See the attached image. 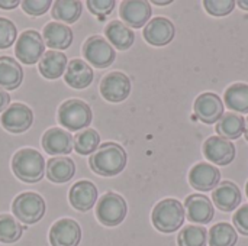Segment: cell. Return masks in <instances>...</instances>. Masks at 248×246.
Wrapping results in <instances>:
<instances>
[{"label":"cell","mask_w":248,"mask_h":246,"mask_svg":"<svg viewBox=\"0 0 248 246\" xmlns=\"http://www.w3.org/2000/svg\"><path fill=\"white\" fill-rule=\"evenodd\" d=\"M126 152L115 142H105L89 158V165L97 175L115 177L126 167Z\"/></svg>","instance_id":"6da1fadb"},{"label":"cell","mask_w":248,"mask_h":246,"mask_svg":"<svg viewBox=\"0 0 248 246\" xmlns=\"http://www.w3.org/2000/svg\"><path fill=\"white\" fill-rule=\"evenodd\" d=\"M12 171L23 183H38L45 174V159L36 149H19L12 158Z\"/></svg>","instance_id":"7a4b0ae2"},{"label":"cell","mask_w":248,"mask_h":246,"mask_svg":"<svg viewBox=\"0 0 248 246\" xmlns=\"http://www.w3.org/2000/svg\"><path fill=\"white\" fill-rule=\"evenodd\" d=\"M185 207L176 199H164L155 204L151 213L153 225L163 233H173L185 223Z\"/></svg>","instance_id":"3957f363"},{"label":"cell","mask_w":248,"mask_h":246,"mask_svg":"<svg viewBox=\"0 0 248 246\" xmlns=\"http://www.w3.org/2000/svg\"><path fill=\"white\" fill-rule=\"evenodd\" d=\"M93 120L90 106L80 99L65 100L58 109V122L70 132H77L87 128Z\"/></svg>","instance_id":"277c9868"},{"label":"cell","mask_w":248,"mask_h":246,"mask_svg":"<svg viewBox=\"0 0 248 246\" xmlns=\"http://www.w3.org/2000/svg\"><path fill=\"white\" fill-rule=\"evenodd\" d=\"M126 213H128V206L125 199L112 191L103 194L96 204L97 220L108 228L121 225L126 217Z\"/></svg>","instance_id":"5b68a950"},{"label":"cell","mask_w":248,"mask_h":246,"mask_svg":"<svg viewBox=\"0 0 248 246\" xmlns=\"http://www.w3.org/2000/svg\"><path fill=\"white\" fill-rule=\"evenodd\" d=\"M46 206L44 199L33 191L22 193L19 194L12 204V212L16 216L17 220H20L25 225H33L38 223L44 215H45Z\"/></svg>","instance_id":"8992f818"},{"label":"cell","mask_w":248,"mask_h":246,"mask_svg":"<svg viewBox=\"0 0 248 246\" xmlns=\"http://www.w3.org/2000/svg\"><path fill=\"white\" fill-rule=\"evenodd\" d=\"M16 58L25 65L36 64L45 54V42L39 32L33 29L23 30L15 45Z\"/></svg>","instance_id":"52a82bcc"},{"label":"cell","mask_w":248,"mask_h":246,"mask_svg":"<svg viewBox=\"0 0 248 246\" xmlns=\"http://www.w3.org/2000/svg\"><path fill=\"white\" fill-rule=\"evenodd\" d=\"M83 57L96 68H106L113 64L116 54L113 46L100 35L89 36L83 43Z\"/></svg>","instance_id":"ba28073f"},{"label":"cell","mask_w":248,"mask_h":246,"mask_svg":"<svg viewBox=\"0 0 248 246\" xmlns=\"http://www.w3.org/2000/svg\"><path fill=\"white\" fill-rule=\"evenodd\" d=\"M131 93V80L121 71H113L105 75L100 81V94L110 103H121Z\"/></svg>","instance_id":"9c48e42d"},{"label":"cell","mask_w":248,"mask_h":246,"mask_svg":"<svg viewBox=\"0 0 248 246\" xmlns=\"http://www.w3.org/2000/svg\"><path fill=\"white\" fill-rule=\"evenodd\" d=\"M0 123L3 129L10 133H23L33 123L32 110L22 103H12L0 117Z\"/></svg>","instance_id":"30bf717a"},{"label":"cell","mask_w":248,"mask_h":246,"mask_svg":"<svg viewBox=\"0 0 248 246\" xmlns=\"http://www.w3.org/2000/svg\"><path fill=\"white\" fill-rule=\"evenodd\" d=\"M203 155L215 165L225 167L235 158V145L231 141L215 135L205 141Z\"/></svg>","instance_id":"8fae6325"},{"label":"cell","mask_w":248,"mask_h":246,"mask_svg":"<svg viewBox=\"0 0 248 246\" xmlns=\"http://www.w3.org/2000/svg\"><path fill=\"white\" fill-rule=\"evenodd\" d=\"M81 241V228L73 219L57 220L49 231L51 246H78Z\"/></svg>","instance_id":"7c38bea8"},{"label":"cell","mask_w":248,"mask_h":246,"mask_svg":"<svg viewBox=\"0 0 248 246\" xmlns=\"http://www.w3.org/2000/svg\"><path fill=\"white\" fill-rule=\"evenodd\" d=\"M151 4L145 0H125L121 3L119 16L129 28H142L151 20Z\"/></svg>","instance_id":"4fadbf2b"},{"label":"cell","mask_w":248,"mask_h":246,"mask_svg":"<svg viewBox=\"0 0 248 246\" xmlns=\"http://www.w3.org/2000/svg\"><path fill=\"white\" fill-rule=\"evenodd\" d=\"M195 115L203 123H218L224 116V103L219 96L214 93H203L195 101Z\"/></svg>","instance_id":"5bb4252c"},{"label":"cell","mask_w":248,"mask_h":246,"mask_svg":"<svg viewBox=\"0 0 248 246\" xmlns=\"http://www.w3.org/2000/svg\"><path fill=\"white\" fill-rule=\"evenodd\" d=\"M42 148L49 155H68L74 149V139L68 130L51 128L42 135Z\"/></svg>","instance_id":"9a60e30c"},{"label":"cell","mask_w":248,"mask_h":246,"mask_svg":"<svg viewBox=\"0 0 248 246\" xmlns=\"http://www.w3.org/2000/svg\"><path fill=\"white\" fill-rule=\"evenodd\" d=\"M189 183L198 191H211L221 183V173L215 165L199 162L190 170Z\"/></svg>","instance_id":"2e32d148"},{"label":"cell","mask_w":248,"mask_h":246,"mask_svg":"<svg viewBox=\"0 0 248 246\" xmlns=\"http://www.w3.org/2000/svg\"><path fill=\"white\" fill-rule=\"evenodd\" d=\"M142 33H144L145 41L150 45L164 46L173 41L176 29H174V25L171 23V20H169L167 17L158 16V17L151 19L147 23Z\"/></svg>","instance_id":"e0dca14e"},{"label":"cell","mask_w":248,"mask_h":246,"mask_svg":"<svg viewBox=\"0 0 248 246\" xmlns=\"http://www.w3.org/2000/svg\"><path fill=\"white\" fill-rule=\"evenodd\" d=\"M186 216L192 223L206 225L214 219V204L206 196L192 194L185 200Z\"/></svg>","instance_id":"ac0fdd59"},{"label":"cell","mask_w":248,"mask_h":246,"mask_svg":"<svg viewBox=\"0 0 248 246\" xmlns=\"http://www.w3.org/2000/svg\"><path fill=\"white\" fill-rule=\"evenodd\" d=\"M70 204L78 212L90 210L97 202V188L89 180H81L76 183L68 193Z\"/></svg>","instance_id":"d6986e66"},{"label":"cell","mask_w":248,"mask_h":246,"mask_svg":"<svg viewBox=\"0 0 248 246\" xmlns=\"http://www.w3.org/2000/svg\"><path fill=\"white\" fill-rule=\"evenodd\" d=\"M93 78H94L93 68L86 61L80 58H74L70 61V64H67L64 80L71 88H76V90L87 88L93 83Z\"/></svg>","instance_id":"ffe728a7"},{"label":"cell","mask_w":248,"mask_h":246,"mask_svg":"<svg viewBox=\"0 0 248 246\" xmlns=\"http://www.w3.org/2000/svg\"><path fill=\"white\" fill-rule=\"evenodd\" d=\"M42 39L52 49H67L73 42V30L60 22H49L42 29Z\"/></svg>","instance_id":"44dd1931"},{"label":"cell","mask_w":248,"mask_h":246,"mask_svg":"<svg viewBox=\"0 0 248 246\" xmlns=\"http://www.w3.org/2000/svg\"><path fill=\"white\" fill-rule=\"evenodd\" d=\"M212 199L219 210L232 212L241 203V193L232 181H221L214 190Z\"/></svg>","instance_id":"7402d4cb"},{"label":"cell","mask_w":248,"mask_h":246,"mask_svg":"<svg viewBox=\"0 0 248 246\" xmlns=\"http://www.w3.org/2000/svg\"><path fill=\"white\" fill-rule=\"evenodd\" d=\"M105 36L108 42L119 51H126L135 41V33L121 20H112L105 28Z\"/></svg>","instance_id":"603a6c76"},{"label":"cell","mask_w":248,"mask_h":246,"mask_svg":"<svg viewBox=\"0 0 248 246\" xmlns=\"http://www.w3.org/2000/svg\"><path fill=\"white\" fill-rule=\"evenodd\" d=\"M76 174V164L71 158L57 157L46 162V177L49 181L62 184L70 181Z\"/></svg>","instance_id":"cb8c5ba5"},{"label":"cell","mask_w":248,"mask_h":246,"mask_svg":"<svg viewBox=\"0 0 248 246\" xmlns=\"http://www.w3.org/2000/svg\"><path fill=\"white\" fill-rule=\"evenodd\" d=\"M23 80V70L10 57H0V88L16 90Z\"/></svg>","instance_id":"d4e9b609"},{"label":"cell","mask_w":248,"mask_h":246,"mask_svg":"<svg viewBox=\"0 0 248 246\" xmlns=\"http://www.w3.org/2000/svg\"><path fill=\"white\" fill-rule=\"evenodd\" d=\"M67 64L65 54L60 51H46L39 59V72L48 80H55L64 74Z\"/></svg>","instance_id":"484cf974"},{"label":"cell","mask_w":248,"mask_h":246,"mask_svg":"<svg viewBox=\"0 0 248 246\" xmlns=\"http://www.w3.org/2000/svg\"><path fill=\"white\" fill-rule=\"evenodd\" d=\"M218 136L225 139H238L246 132V119L238 113H227L217 123Z\"/></svg>","instance_id":"4316f807"},{"label":"cell","mask_w":248,"mask_h":246,"mask_svg":"<svg viewBox=\"0 0 248 246\" xmlns=\"http://www.w3.org/2000/svg\"><path fill=\"white\" fill-rule=\"evenodd\" d=\"M83 12V4L78 0H57L52 3L51 14L54 19L65 23H74L78 20Z\"/></svg>","instance_id":"83f0119b"},{"label":"cell","mask_w":248,"mask_h":246,"mask_svg":"<svg viewBox=\"0 0 248 246\" xmlns=\"http://www.w3.org/2000/svg\"><path fill=\"white\" fill-rule=\"evenodd\" d=\"M224 100L230 110L238 113H248V84L235 83L230 86L225 91Z\"/></svg>","instance_id":"f1b7e54d"},{"label":"cell","mask_w":248,"mask_h":246,"mask_svg":"<svg viewBox=\"0 0 248 246\" xmlns=\"http://www.w3.org/2000/svg\"><path fill=\"white\" fill-rule=\"evenodd\" d=\"M238 235L230 223H217L209 231V246H235Z\"/></svg>","instance_id":"f546056e"},{"label":"cell","mask_w":248,"mask_h":246,"mask_svg":"<svg viewBox=\"0 0 248 246\" xmlns=\"http://www.w3.org/2000/svg\"><path fill=\"white\" fill-rule=\"evenodd\" d=\"M100 144V135L94 129H86L76 135L74 138V151L80 155L93 154Z\"/></svg>","instance_id":"4dcf8cb0"},{"label":"cell","mask_w":248,"mask_h":246,"mask_svg":"<svg viewBox=\"0 0 248 246\" xmlns=\"http://www.w3.org/2000/svg\"><path fill=\"white\" fill-rule=\"evenodd\" d=\"M23 233L22 225L10 215H0V242L15 244Z\"/></svg>","instance_id":"1f68e13d"},{"label":"cell","mask_w":248,"mask_h":246,"mask_svg":"<svg viewBox=\"0 0 248 246\" xmlns=\"http://www.w3.org/2000/svg\"><path fill=\"white\" fill-rule=\"evenodd\" d=\"M208 242V232L203 226H186L182 229L177 244L179 246H206Z\"/></svg>","instance_id":"d6a6232c"},{"label":"cell","mask_w":248,"mask_h":246,"mask_svg":"<svg viewBox=\"0 0 248 246\" xmlns=\"http://www.w3.org/2000/svg\"><path fill=\"white\" fill-rule=\"evenodd\" d=\"M17 30L12 20L6 17H0V49H6L12 46V43L16 41Z\"/></svg>","instance_id":"836d02e7"},{"label":"cell","mask_w":248,"mask_h":246,"mask_svg":"<svg viewBox=\"0 0 248 246\" xmlns=\"http://www.w3.org/2000/svg\"><path fill=\"white\" fill-rule=\"evenodd\" d=\"M203 6H205V10L212 16H227L234 10L235 1L234 0H205Z\"/></svg>","instance_id":"e575fe53"},{"label":"cell","mask_w":248,"mask_h":246,"mask_svg":"<svg viewBox=\"0 0 248 246\" xmlns=\"http://www.w3.org/2000/svg\"><path fill=\"white\" fill-rule=\"evenodd\" d=\"M52 6L51 0H25L22 1V9L31 16H41Z\"/></svg>","instance_id":"d590c367"},{"label":"cell","mask_w":248,"mask_h":246,"mask_svg":"<svg viewBox=\"0 0 248 246\" xmlns=\"http://www.w3.org/2000/svg\"><path fill=\"white\" fill-rule=\"evenodd\" d=\"M87 7L89 10L93 13V14H97L100 20L105 19L106 14H109L113 7H115V1L113 0H89L87 3Z\"/></svg>","instance_id":"8d00e7d4"},{"label":"cell","mask_w":248,"mask_h":246,"mask_svg":"<svg viewBox=\"0 0 248 246\" xmlns=\"http://www.w3.org/2000/svg\"><path fill=\"white\" fill-rule=\"evenodd\" d=\"M232 222L241 235L248 236V204L241 206L232 216Z\"/></svg>","instance_id":"74e56055"},{"label":"cell","mask_w":248,"mask_h":246,"mask_svg":"<svg viewBox=\"0 0 248 246\" xmlns=\"http://www.w3.org/2000/svg\"><path fill=\"white\" fill-rule=\"evenodd\" d=\"M10 103V96L7 91H4L3 88H0V112H4L9 107Z\"/></svg>","instance_id":"f35d334b"},{"label":"cell","mask_w":248,"mask_h":246,"mask_svg":"<svg viewBox=\"0 0 248 246\" xmlns=\"http://www.w3.org/2000/svg\"><path fill=\"white\" fill-rule=\"evenodd\" d=\"M17 6H19V1H17V0H0V7H1V9L9 10V9L17 7Z\"/></svg>","instance_id":"ab89813d"},{"label":"cell","mask_w":248,"mask_h":246,"mask_svg":"<svg viewBox=\"0 0 248 246\" xmlns=\"http://www.w3.org/2000/svg\"><path fill=\"white\" fill-rule=\"evenodd\" d=\"M153 3H154V4H158V6H167V4H170V3H171V0H166V1H160V0H154Z\"/></svg>","instance_id":"60d3db41"},{"label":"cell","mask_w":248,"mask_h":246,"mask_svg":"<svg viewBox=\"0 0 248 246\" xmlns=\"http://www.w3.org/2000/svg\"><path fill=\"white\" fill-rule=\"evenodd\" d=\"M238 6H240L241 9H244V10H248V1H247V0H240V1H238Z\"/></svg>","instance_id":"b9f144b4"},{"label":"cell","mask_w":248,"mask_h":246,"mask_svg":"<svg viewBox=\"0 0 248 246\" xmlns=\"http://www.w3.org/2000/svg\"><path fill=\"white\" fill-rule=\"evenodd\" d=\"M246 139H247V142H248V119H247V123H246Z\"/></svg>","instance_id":"7bdbcfd3"},{"label":"cell","mask_w":248,"mask_h":246,"mask_svg":"<svg viewBox=\"0 0 248 246\" xmlns=\"http://www.w3.org/2000/svg\"><path fill=\"white\" fill-rule=\"evenodd\" d=\"M246 193H247V197H248V181H247V186H246Z\"/></svg>","instance_id":"ee69618b"}]
</instances>
